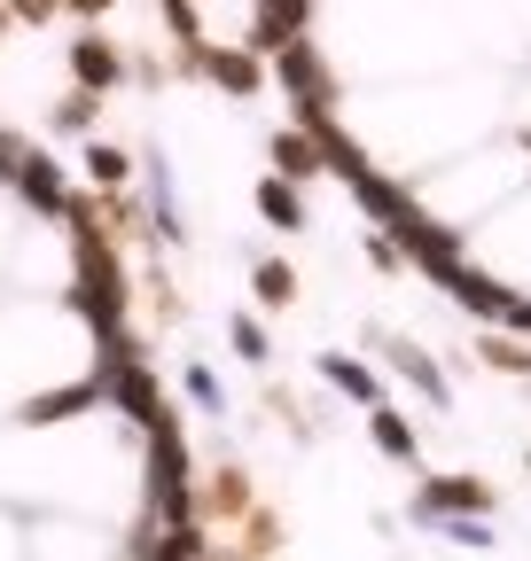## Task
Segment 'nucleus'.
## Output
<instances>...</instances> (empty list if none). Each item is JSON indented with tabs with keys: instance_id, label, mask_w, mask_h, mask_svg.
Masks as SVG:
<instances>
[{
	"instance_id": "1",
	"label": "nucleus",
	"mask_w": 531,
	"mask_h": 561,
	"mask_svg": "<svg viewBox=\"0 0 531 561\" xmlns=\"http://www.w3.org/2000/svg\"><path fill=\"white\" fill-rule=\"evenodd\" d=\"M71 70H79L87 94H110V87H117V47H110L102 32H87V39L71 47Z\"/></svg>"
},
{
	"instance_id": "2",
	"label": "nucleus",
	"mask_w": 531,
	"mask_h": 561,
	"mask_svg": "<svg viewBox=\"0 0 531 561\" xmlns=\"http://www.w3.org/2000/svg\"><path fill=\"white\" fill-rule=\"evenodd\" d=\"M195 62H204L227 94H258V79H266V70H258V55H235V47H204Z\"/></svg>"
},
{
	"instance_id": "3",
	"label": "nucleus",
	"mask_w": 531,
	"mask_h": 561,
	"mask_svg": "<svg viewBox=\"0 0 531 561\" xmlns=\"http://www.w3.org/2000/svg\"><path fill=\"white\" fill-rule=\"evenodd\" d=\"M313 172H320L313 133H274V180H313Z\"/></svg>"
},
{
	"instance_id": "4",
	"label": "nucleus",
	"mask_w": 531,
	"mask_h": 561,
	"mask_svg": "<svg viewBox=\"0 0 531 561\" xmlns=\"http://www.w3.org/2000/svg\"><path fill=\"white\" fill-rule=\"evenodd\" d=\"M258 210H266V227H282V234L305 227V195H297L290 180H266V187H258Z\"/></svg>"
},
{
	"instance_id": "5",
	"label": "nucleus",
	"mask_w": 531,
	"mask_h": 561,
	"mask_svg": "<svg viewBox=\"0 0 531 561\" xmlns=\"http://www.w3.org/2000/svg\"><path fill=\"white\" fill-rule=\"evenodd\" d=\"M16 187H24L32 203H47V210H63V180H55V164H39V157H24V164H16Z\"/></svg>"
},
{
	"instance_id": "6",
	"label": "nucleus",
	"mask_w": 531,
	"mask_h": 561,
	"mask_svg": "<svg viewBox=\"0 0 531 561\" xmlns=\"http://www.w3.org/2000/svg\"><path fill=\"white\" fill-rule=\"evenodd\" d=\"M125 172H133L125 149H110V140H102V149H87V180H94V187H117Z\"/></svg>"
},
{
	"instance_id": "7",
	"label": "nucleus",
	"mask_w": 531,
	"mask_h": 561,
	"mask_svg": "<svg viewBox=\"0 0 531 561\" xmlns=\"http://www.w3.org/2000/svg\"><path fill=\"white\" fill-rule=\"evenodd\" d=\"M297 297V273L290 265H258V305H290Z\"/></svg>"
},
{
	"instance_id": "8",
	"label": "nucleus",
	"mask_w": 531,
	"mask_h": 561,
	"mask_svg": "<svg viewBox=\"0 0 531 561\" xmlns=\"http://www.w3.org/2000/svg\"><path fill=\"white\" fill-rule=\"evenodd\" d=\"M328 382H344L352 398H375V375H368V367H352V359H328Z\"/></svg>"
},
{
	"instance_id": "9",
	"label": "nucleus",
	"mask_w": 531,
	"mask_h": 561,
	"mask_svg": "<svg viewBox=\"0 0 531 561\" xmlns=\"http://www.w3.org/2000/svg\"><path fill=\"white\" fill-rule=\"evenodd\" d=\"M235 351H242V359H266V328L258 320H235Z\"/></svg>"
},
{
	"instance_id": "10",
	"label": "nucleus",
	"mask_w": 531,
	"mask_h": 561,
	"mask_svg": "<svg viewBox=\"0 0 531 561\" xmlns=\"http://www.w3.org/2000/svg\"><path fill=\"white\" fill-rule=\"evenodd\" d=\"M375 437H383L391 453H407V421H398V413H375Z\"/></svg>"
},
{
	"instance_id": "11",
	"label": "nucleus",
	"mask_w": 531,
	"mask_h": 561,
	"mask_svg": "<svg viewBox=\"0 0 531 561\" xmlns=\"http://www.w3.org/2000/svg\"><path fill=\"white\" fill-rule=\"evenodd\" d=\"M430 500H438V507H470V500H477V483H438Z\"/></svg>"
},
{
	"instance_id": "12",
	"label": "nucleus",
	"mask_w": 531,
	"mask_h": 561,
	"mask_svg": "<svg viewBox=\"0 0 531 561\" xmlns=\"http://www.w3.org/2000/svg\"><path fill=\"white\" fill-rule=\"evenodd\" d=\"M87 117H94V94H71V102H63V125H71V133H79Z\"/></svg>"
},
{
	"instance_id": "13",
	"label": "nucleus",
	"mask_w": 531,
	"mask_h": 561,
	"mask_svg": "<svg viewBox=\"0 0 531 561\" xmlns=\"http://www.w3.org/2000/svg\"><path fill=\"white\" fill-rule=\"evenodd\" d=\"M16 16H32V24H39V16H55V0H16Z\"/></svg>"
},
{
	"instance_id": "14",
	"label": "nucleus",
	"mask_w": 531,
	"mask_h": 561,
	"mask_svg": "<svg viewBox=\"0 0 531 561\" xmlns=\"http://www.w3.org/2000/svg\"><path fill=\"white\" fill-rule=\"evenodd\" d=\"M0 39H9V16H0Z\"/></svg>"
}]
</instances>
